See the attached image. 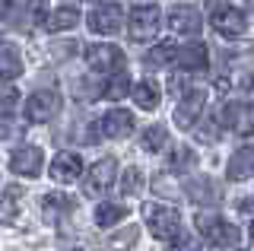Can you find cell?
<instances>
[{
    "instance_id": "1",
    "label": "cell",
    "mask_w": 254,
    "mask_h": 251,
    "mask_svg": "<svg viewBox=\"0 0 254 251\" xmlns=\"http://www.w3.org/2000/svg\"><path fill=\"white\" fill-rule=\"evenodd\" d=\"M143 219H146V229L165 245L181 235V216L169 203H143Z\"/></svg>"
},
{
    "instance_id": "2",
    "label": "cell",
    "mask_w": 254,
    "mask_h": 251,
    "mask_svg": "<svg viewBox=\"0 0 254 251\" xmlns=\"http://www.w3.org/2000/svg\"><path fill=\"white\" fill-rule=\"evenodd\" d=\"M197 229H200V235L216 248H235L238 242H242L238 226L226 223V219L216 216V213H197Z\"/></svg>"
},
{
    "instance_id": "3",
    "label": "cell",
    "mask_w": 254,
    "mask_h": 251,
    "mask_svg": "<svg viewBox=\"0 0 254 251\" xmlns=\"http://www.w3.org/2000/svg\"><path fill=\"white\" fill-rule=\"evenodd\" d=\"M115 175H118L115 156H105V159H99L95 166H89V172H86V178H83L86 197H102V194H108V188L115 185Z\"/></svg>"
},
{
    "instance_id": "4",
    "label": "cell",
    "mask_w": 254,
    "mask_h": 251,
    "mask_svg": "<svg viewBox=\"0 0 254 251\" xmlns=\"http://www.w3.org/2000/svg\"><path fill=\"white\" fill-rule=\"evenodd\" d=\"M159 26H162V10L156 3H143V6H133L130 13V35L133 42H149L153 35H159Z\"/></svg>"
},
{
    "instance_id": "5",
    "label": "cell",
    "mask_w": 254,
    "mask_h": 251,
    "mask_svg": "<svg viewBox=\"0 0 254 251\" xmlns=\"http://www.w3.org/2000/svg\"><path fill=\"white\" fill-rule=\"evenodd\" d=\"M61 112V96L54 89H38L26 99V121L29 124H45Z\"/></svg>"
},
{
    "instance_id": "6",
    "label": "cell",
    "mask_w": 254,
    "mask_h": 251,
    "mask_svg": "<svg viewBox=\"0 0 254 251\" xmlns=\"http://www.w3.org/2000/svg\"><path fill=\"white\" fill-rule=\"evenodd\" d=\"M86 64L92 70H99V73H111V70H121L124 67V51L118 48V45H89L86 48Z\"/></svg>"
},
{
    "instance_id": "7",
    "label": "cell",
    "mask_w": 254,
    "mask_h": 251,
    "mask_svg": "<svg viewBox=\"0 0 254 251\" xmlns=\"http://www.w3.org/2000/svg\"><path fill=\"white\" fill-rule=\"evenodd\" d=\"M210 26L226 38H238L248 32V16L242 10H235V6H222V10L210 13Z\"/></svg>"
},
{
    "instance_id": "8",
    "label": "cell",
    "mask_w": 254,
    "mask_h": 251,
    "mask_svg": "<svg viewBox=\"0 0 254 251\" xmlns=\"http://www.w3.org/2000/svg\"><path fill=\"white\" fill-rule=\"evenodd\" d=\"M203 105H206V92L203 89L185 92V96L178 99V108H175V124H178V127H194L200 112H203Z\"/></svg>"
},
{
    "instance_id": "9",
    "label": "cell",
    "mask_w": 254,
    "mask_h": 251,
    "mask_svg": "<svg viewBox=\"0 0 254 251\" xmlns=\"http://www.w3.org/2000/svg\"><path fill=\"white\" fill-rule=\"evenodd\" d=\"M121 22H124V13H121V6H115V3L99 6V10L89 13V29H92V32H99V35L121 32Z\"/></svg>"
},
{
    "instance_id": "10",
    "label": "cell",
    "mask_w": 254,
    "mask_h": 251,
    "mask_svg": "<svg viewBox=\"0 0 254 251\" xmlns=\"http://www.w3.org/2000/svg\"><path fill=\"white\" fill-rule=\"evenodd\" d=\"M42 159L45 156H42L38 146H19V150L10 156V169L22 178H35V175H42Z\"/></svg>"
},
{
    "instance_id": "11",
    "label": "cell",
    "mask_w": 254,
    "mask_h": 251,
    "mask_svg": "<svg viewBox=\"0 0 254 251\" xmlns=\"http://www.w3.org/2000/svg\"><path fill=\"white\" fill-rule=\"evenodd\" d=\"M83 175V159L76 153H58L51 159V178L58 185H70Z\"/></svg>"
},
{
    "instance_id": "12",
    "label": "cell",
    "mask_w": 254,
    "mask_h": 251,
    "mask_svg": "<svg viewBox=\"0 0 254 251\" xmlns=\"http://www.w3.org/2000/svg\"><path fill=\"white\" fill-rule=\"evenodd\" d=\"M226 175H229V182H245V178L254 175V143H245L242 150L232 153V159L226 166Z\"/></svg>"
},
{
    "instance_id": "13",
    "label": "cell",
    "mask_w": 254,
    "mask_h": 251,
    "mask_svg": "<svg viewBox=\"0 0 254 251\" xmlns=\"http://www.w3.org/2000/svg\"><path fill=\"white\" fill-rule=\"evenodd\" d=\"M200 13L194 10V6H175V10L169 13V26H172V32H178V35H197L200 32Z\"/></svg>"
},
{
    "instance_id": "14",
    "label": "cell",
    "mask_w": 254,
    "mask_h": 251,
    "mask_svg": "<svg viewBox=\"0 0 254 251\" xmlns=\"http://www.w3.org/2000/svg\"><path fill=\"white\" fill-rule=\"evenodd\" d=\"M102 130H105V137H115V140L133 134V115L127 108H108V115L102 118Z\"/></svg>"
},
{
    "instance_id": "15",
    "label": "cell",
    "mask_w": 254,
    "mask_h": 251,
    "mask_svg": "<svg viewBox=\"0 0 254 251\" xmlns=\"http://www.w3.org/2000/svg\"><path fill=\"white\" fill-rule=\"evenodd\" d=\"M219 121L226 124L229 130H235L238 137H248V134H251V115H248V108L238 105V102H229V105L222 108Z\"/></svg>"
},
{
    "instance_id": "16",
    "label": "cell",
    "mask_w": 254,
    "mask_h": 251,
    "mask_svg": "<svg viewBox=\"0 0 254 251\" xmlns=\"http://www.w3.org/2000/svg\"><path fill=\"white\" fill-rule=\"evenodd\" d=\"M76 207V200L73 197H67V194H45V200H42V216H45V223H58L61 216H67L70 210Z\"/></svg>"
},
{
    "instance_id": "17",
    "label": "cell",
    "mask_w": 254,
    "mask_h": 251,
    "mask_svg": "<svg viewBox=\"0 0 254 251\" xmlns=\"http://www.w3.org/2000/svg\"><path fill=\"white\" fill-rule=\"evenodd\" d=\"M19 200H22V188L10 185L6 194L0 197V223H3V226H13L16 219H19Z\"/></svg>"
},
{
    "instance_id": "18",
    "label": "cell",
    "mask_w": 254,
    "mask_h": 251,
    "mask_svg": "<svg viewBox=\"0 0 254 251\" xmlns=\"http://www.w3.org/2000/svg\"><path fill=\"white\" fill-rule=\"evenodd\" d=\"M178 64L185 70H203L210 64V51H206L203 42H194V45H188V48L178 51Z\"/></svg>"
},
{
    "instance_id": "19",
    "label": "cell",
    "mask_w": 254,
    "mask_h": 251,
    "mask_svg": "<svg viewBox=\"0 0 254 251\" xmlns=\"http://www.w3.org/2000/svg\"><path fill=\"white\" fill-rule=\"evenodd\" d=\"M188 197L194 203H216L219 200V188L210 182V178H194L188 182Z\"/></svg>"
},
{
    "instance_id": "20",
    "label": "cell",
    "mask_w": 254,
    "mask_h": 251,
    "mask_svg": "<svg viewBox=\"0 0 254 251\" xmlns=\"http://www.w3.org/2000/svg\"><path fill=\"white\" fill-rule=\"evenodd\" d=\"M19 73H22L19 51L13 45H0V80H16Z\"/></svg>"
},
{
    "instance_id": "21",
    "label": "cell",
    "mask_w": 254,
    "mask_h": 251,
    "mask_svg": "<svg viewBox=\"0 0 254 251\" xmlns=\"http://www.w3.org/2000/svg\"><path fill=\"white\" fill-rule=\"evenodd\" d=\"M76 22H79V13L73 6H61V10H54L51 16L45 19V29L48 32H64V29H73Z\"/></svg>"
},
{
    "instance_id": "22",
    "label": "cell",
    "mask_w": 254,
    "mask_h": 251,
    "mask_svg": "<svg viewBox=\"0 0 254 251\" xmlns=\"http://www.w3.org/2000/svg\"><path fill=\"white\" fill-rule=\"evenodd\" d=\"M121 219H127V210L121 203H99V207H95V226H102V229H111V226H118Z\"/></svg>"
},
{
    "instance_id": "23",
    "label": "cell",
    "mask_w": 254,
    "mask_h": 251,
    "mask_svg": "<svg viewBox=\"0 0 254 251\" xmlns=\"http://www.w3.org/2000/svg\"><path fill=\"white\" fill-rule=\"evenodd\" d=\"M133 102H137V108H143V112H153V108L159 105V86L143 80L133 86Z\"/></svg>"
},
{
    "instance_id": "24",
    "label": "cell",
    "mask_w": 254,
    "mask_h": 251,
    "mask_svg": "<svg viewBox=\"0 0 254 251\" xmlns=\"http://www.w3.org/2000/svg\"><path fill=\"white\" fill-rule=\"evenodd\" d=\"M172 61H178V48H175L172 42L156 45V48L146 54V67H165V64H172Z\"/></svg>"
},
{
    "instance_id": "25",
    "label": "cell",
    "mask_w": 254,
    "mask_h": 251,
    "mask_svg": "<svg viewBox=\"0 0 254 251\" xmlns=\"http://www.w3.org/2000/svg\"><path fill=\"white\" fill-rule=\"evenodd\" d=\"M169 146V130L162 127V124H153V127H146V134H143V150L149 153H159Z\"/></svg>"
},
{
    "instance_id": "26",
    "label": "cell",
    "mask_w": 254,
    "mask_h": 251,
    "mask_svg": "<svg viewBox=\"0 0 254 251\" xmlns=\"http://www.w3.org/2000/svg\"><path fill=\"white\" fill-rule=\"evenodd\" d=\"M194 162H197V156H194L190 146H175L172 159H169V169L172 172H188V169H194Z\"/></svg>"
},
{
    "instance_id": "27",
    "label": "cell",
    "mask_w": 254,
    "mask_h": 251,
    "mask_svg": "<svg viewBox=\"0 0 254 251\" xmlns=\"http://www.w3.org/2000/svg\"><path fill=\"white\" fill-rule=\"evenodd\" d=\"M127 92H130V80H127L124 73H115L111 80L105 83V89H102V96L111 99V102H118V99H124Z\"/></svg>"
},
{
    "instance_id": "28",
    "label": "cell",
    "mask_w": 254,
    "mask_h": 251,
    "mask_svg": "<svg viewBox=\"0 0 254 251\" xmlns=\"http://www.w3.org/2000/svg\"><path fill=\"white\" fill-rule=\"evenodd\" d=\"M137 226H127V229H121L118 235H111L108 239V248L111 251H130L133 245H137Z\"/></svg>"
},
{
    "instance_id": "29",
    "label": "cell",
    "mask_w": 254,
    "mask_h": 251,
    "mask_svg": "<svg viewBox=\"0 0 254 251\" xmlns=\"http://www.w3.org/2000/svg\"><path fill=\"white\" fill-rule=\"evenodd\" d=\"M140 191H143V172L137 166H130L121 178V194L124 197H133V194H140Z\"/></svg>"
},
{
    "instance_id": "30",
    "label": "cell",
    "mask_w": 254,
    "mask_h": 251,
    "mask_svg": "<svg viewBox=\"0 0 254 251\" xmlns=\"http://www.w3.org/2000/svg\"><path fill=\"white\" fill-rule=\"evenodd\" d=\"M16 105H19V92H16V86H10V83H0V115H3V118H10Z\"/></svg>"
},
{
    "instance_id": "31",
    "label": "cell",
    "mask_w": 254,
    "mask_h": 251,
    "mask_svg": "<svg viewBox=\"0 0 254 251\" xmlns=\"http://www.w3.org/2000/svg\"><path fill=\"white\" fill-rule=\"evenodd\" d=\"M169 251H200V245H197L194 235H185V232H181L175 242H169Z\"/></svg>"
},
{
    "instance_id": "32",
    "label": "cell",
    "mask_w": 254,
    "mask_h": 251,
    "mask_svg": "<svg viewBox=\"0 0 254 251\" xmlns=\"http://www.w3.org/2000/svg\"><path fill=\"white\" fill-rule=\"evenodd\" d=\"M26 3H29V13H32V16L42 19V13H45V0H26Z\"/></svg>"
},
{
    "instance_id": "33",
    "label": "cell",
    "mask_w": 254,
    "mask_h": 251,
    "mask_svg": "<svg viewBox=\"0 0 254 251\" xmlns=\"http://www.w3.org/2000/svg\"><path fill=\"white\" fill-rule=\"evenodd\" d=\"M238 213H245V216H254V197H245L242 203H238Z\"/></svg>"
},
{
    "instance_id": "34",
    "label": "cell",
    "mask_w": 254,
    "mask_h": 251,
    "mask_svg": "<svg viewBox=\"0 0 254 251\" xmlns=\"http://www.w3.org/2000/svg\"><path fill=\"white\" fill-rule=\"evenodd\" d=\"M222 6H229V0H206V13H216Z\"/></svg>"
},
{
    "instance_id": "35",
    "label": "cell",
    "mask_w": 254,
    "mask_h": 251,
    "mask_svg": "<svg viewBox=\"0 0 254 251\" xmlns=\"http://www.w3.org/2000/svg\"><path fill=\"white\" fill-rule=\"evenodd\" d=\"M10 6H13V0H0V19L10 13Z\"/></svg>"
},
{
    "instance_id": "36",
    "label": "cell",
    "mask_w": 254,
    "mask_h": 251,
    "mask_svg": "<svg viewBox=\"0 0 254 251\" xmlns=\"http://www.w3.org/2000/svg\"><path fill=\"white\" fill-rule=\"evenodd\" d=\"M248 99H251V102H254V73H251V76H248Z\"/></svg>"
},
{
    "instance_id": "37",
    "label": "cell",
    "mask_w": 254,
    "mask_h": 251,
    "mask_svg": "<svg viewBox=\"0 0 254 251\" xmlns=\"http://www.w3.org/2000/svg\"><path fill=\"white\" fill-rule=\"evenodd\" d=\"M248 235H251V245H254V223H251V232Z\"/></svg>"
},
{
    "instance_id": "38",
    "label": "cell",
    "mask_w": 254,
    "mask_h": 251,
    "mask_svg": "<svg viewBox=\"0 0 254 251\" xmlns=\"http://www.w3.org/2000/svg\"><path fill=\"white\" fill-rule=\"evenodd\" d=\"M89 3H108V0H89Z\"/></svg>"
},
{
    "instance_id": "39",
    "label": "cell",
    "mask_w": 254,
    "mask_h": 251,
    "mask_svg": "<svg viewBox=\"0 0 254 251\" xmlns=\"http://www.w3.org/2000/svg\"><path fill=\"white\" fill-rule=\"evenodd\" d=\"M70 251H83V248H70Z\"/></svg>"
},
{
    "instance_id": "40",
    "label": "cell",
    "mask_w": 254,
    "mask_h": 251,
    "mask_svg": "<svg viewBox=\"0 0 254 251\" xmlns=\"http://www.w3.org/2000/svg\"><path fill=\"white\" fill-rule=\"evenodd\" d=\"M235 251H238V248H235Z\"/></svg>"
}]
</instances>
